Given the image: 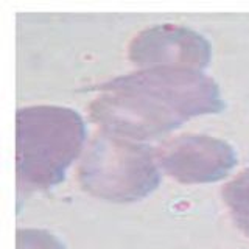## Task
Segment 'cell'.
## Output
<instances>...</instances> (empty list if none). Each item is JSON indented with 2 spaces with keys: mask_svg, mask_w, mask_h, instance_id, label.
Listing matches in <instances>:
<instances>
[{
  "mask_svg": "<svg viewBox=\"0 0 249 249\" xmlns=\"http://www.w3.org/2000/svg\"><path fill=\"white\" fill-rule=\"evenodd\" d=\"M221 107L218 86L199 70L145 69L101 86L90 114L111 134L145 139Z\"/></svg>",
  "mask_w": 249,
  "mask_h": 249,
  "instance_id": "6da1fadb",
  "label": "cell"
},
{
  "mask_svg": "<svg viewBox=\"0 0 249 249\" xmlns=\"http://www.w3.org/2000/svg\"><path fill=\"white\" fill-rule=\"evenodd\" d=\"M18 178L33 189L59 182L84 142V122L62 106H30L18 111Z\"/></svg>",
  "mask_w": 249,
  "mask_h": 249,
  "instance_id": "7a4b0ae2",
  "label": "cell"
},
{
  "mask_svg": "<svg viewBox=\"0 0 249 249\" xmlns=\"http://www.w3.org/2000/svg\"><path fill=\"white\" fill-rule=\"evenodd\" d=\"M80 179L95 196L134 201L158 185L159 173L146 148L109 132L90 143L80 167Z\"/></svg>",
  "mask_w": 249,
  "mask_h": 249,
  "instance_id": "3957f363",
  "label": "cell"
},
{
  "mask_svg": "<svg viewBox=\"0 0 249 249\" xmlns=\"http://www.w3.org/2000/svg\"><path fill=\"white\" fill-rule=\"evenodd\" d=\"M163 171L182 182H212L233 168L237 154L221 139L184 134L168 140L158 151Z\"/></svg>",
  "mask_w": 249,
  "mask_h": 249,
  "instance_id": "277c9868",
  "label": "cell"
},
{
  "mask_svg": "<svg viewBox=\"0 0 249 249\" xmlns=\"http://www.w3.org/2000/svg\"><path fill=\"white\" fill-rule=\"evenodd\" d=\"M129 56L146 69L199 70L210 58V45L199 33L181 25H156L132 39Z\"/></svg>",
  "mask_w": 249,
  "mask_h": 249,
  "instance_id": "5b68a950",
  "label": "cell"
},
{
  "mask_svg": "<svg viewBox=\"0 0 249 249\" xmlns=\"http://www.w3.org/2000/svg\"><path fill=\"white\" fill-rule=\"evenodd\" d=\"M223 196L237 224L249 220V168L226 185Z\"/></svg>",
  "mask_w": 249,
  "mask_h": 249,
  "instance_id": "8992f818",
  "label": "cell"
},
{
  "mask_svg": "<svg viewBox=\"0 0 249 249\" xmlns=\"http://www.w3.org/2000/svg\"><path fill=\"white\" fill-rule=\"evenodd\" d=\"M18 249H64V246L45 231L20 229L18 232Z\"/></svg>",
  "mask_w": 249,
  "mask_h": 249,
  "instance_id": "52a82bcc",
  "label": "cell"
},
{
  "mask_svg": "<svg viewBox=\"0 0 249 249\" xmlns=\"http://www.w3.org/2000/svg\"><path fill=\"white\" fill-rule=\"evenodd\" d=\"M238 226H240V228L243 229V231L248 233V235H249V221H245V223H241V224H238Z\"/></svg>",
  "mask_w": 249,
  "mask_h": 249,
  "instance_id": "ba28073f",
  "label": "cell"
}]
</instances>
